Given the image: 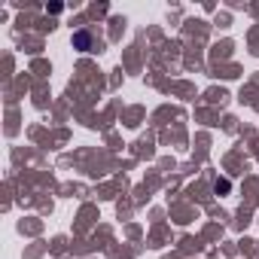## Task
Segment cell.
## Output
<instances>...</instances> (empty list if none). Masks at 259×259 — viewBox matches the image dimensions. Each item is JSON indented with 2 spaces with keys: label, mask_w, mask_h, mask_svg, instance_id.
I'll use <instances>...</instances> for the list:
<instances>
[{
  "label": "cell",
  "mask_w": 259,
  "mask_h": 259,
  "mask_svg": "<svg viewBox=\"0 0 259 259\" xmlns=\"http://www.w3.org/2000/svg\"><path fill=\"white\" fill-rule=\"evenodd\" d=\"M92 46H95V40H92L89 31H76V34H73V49H79V52H92Z\"/></svg>",
  "instance_id": "1"
}]
</instances>
